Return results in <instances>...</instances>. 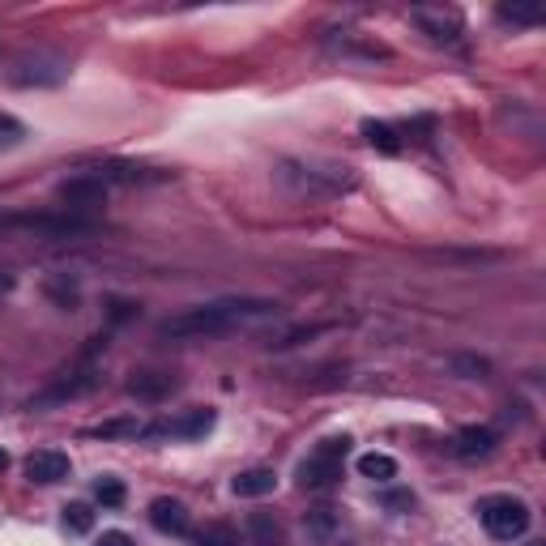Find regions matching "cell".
<instances>
[{"label": "cell", "instance_id": "obj_1", "mask_svg": "<svg viewBox=\"0 0 546 546\" xmlns=\"http://www.w3.org/2000/svg\"><path fill=\"white\" fill-rule=\"evenodd\" d=\"M273 312L269 299H214V303H197V308H184L167 316L158 325V337L167 342H205V337H218V333H231L248 320H261Z\"/></svg>", "mask_w": 546, "mask_h": 546}, {"label": "cell", "instance_id": "obj_2", "mask_svg": "<svg viewBox=\"0 0 546 546\" xmlns=\"http://www.w3.org/2000/svg\"><path fill=\"white\" fill-rule=\"evenodd\" d=\"M273 180H278L286 192H295V197H337V192H346L355 184V175L337 163H303V158H286V163L273 167Z\"/></svg>", "mask_w": 546, "mask_h": 546}, {"label": "cell", "instance_id": "obj_3", "mask_svg": "<svg viewBox=\"0 0 546 546\" xmlns=\"http://www.w3.org/2000/svg\"><path fill=\"white\" fill-rule=\"evenodd\" d=\"M346 448L350 440H325L316 444L308 457L299 461V487L303 491H320V487H333L337 478H342V465H346Z\"/></svg>", "mask_w": 546, "mask_h": 546}, {"label": "cell", "instance_id": "obj_4", "mask_svg": "<svg viewBox=\"0 0 546 546\" xmlns=\"http://www.w3.org/2000/svg\"><path fill=\"white\" fill-rule=\"evenodd\" d=\"M478 521H483V529L491 538L512 542L529 529V508L521 500H512V495H491V500L478 504Z\"/></svg>", "mask_w": 546, "mask_h": 546}, {"label": "cell", "instance_id": "obj_5", "mask_svg": "<svg viewBox=\"0 0 546 546\" xmlns=\"http://www.w3.org/2000/svg\"><path fill=\"white\" fill-rule=\"evenodd\" d=\"M64 77H69V64L56 60V56H26L9 69L13 86H60Z\"/></svg>", "mask_w": 546, "mask_h": 546}, {"label": "cell", "instance_id": "obj_6", "mask_svg": "<svg viewBox=\"0 0 546 546\" xmlns=\"http://www.w3.org/2000/svg\"><path fill=\"white\" fill-rule=\"evenodd\" d=\"M214 427V410H188V414H175V419L163 423H146V440L150 436H163V440H197Z\"/></svg>", "mask_w": 546, "mask_h": 546}, {"label": "cell", "instance_id": "obj_7", "mask_svg": "<svg viewBox=\"0 0 546 546\" xmlns=\"http://www.w3.org/2000/svg\"><path fill=\"white\" fill-rule=\"evenodd\" d=\"M94 389V367H77V372H64L60 380H52L43 393L30 397V410H43V406H56V401H69V397H82Z\"/></svg>", "mask_w": 546, "mask_h": 546}, {"label": "cell", "instance_id": "obj_8", "mask_svg": "<svg viewBox=\"0 0 546 546\" xmlns=\"http://www.w3.org/2000/svg\"><path fill=\"white\" fill-rule=\"evenodd\" d=\"M107 197V184L99 175H73V180L60 184V201L73 205V210H90V205H103Z\"/></svg>", "mask_w": 546, "mask_h": 546}, {"label": "cell", "instance_id": "obj_9", "mask_svg": "<svg viewBox=\"0 0 546 546\" xmlns=\"http://www.w3.org/2000/svg\"><path fill=\"white\" fill-rule=\"evenodd\" d=\"M26 478L30 483L52 487V483H60V478H69V457L56 453V448H39V453L26 457Z\"/></svg>", "mask_w": 546, "mask_h": 546}, {"label": "cell", "instance_id": "obj_10", "mask_svg": "<svg viewBox=\"0 0 546 546\" xmlns=\"http://www.w3.org/2000/svg\"><path fill=\"white\" fill-rule=\"evenodd\" d=\"M414 22H419L436 43H457V35H461V13L457 9H414Z\"/></svg>", "mask_w": 546, "mask_h": 546}, {"label": "cell", "instance_id": "obj_11", "mask_svg": "<svg viewBox=\"0 0 546 546\" xmlns=\"http://www.w3.org/2000/svg\"><path fill=\"white\" fill-rule=\"evenodd\" d=\"M150 521L158 534H188V508L180 500H167V495L150 504Z\"/></svg>", "mask_w": 546, "mask_h": 546}, {"label": "cell", "instance_id": "obj_12", "mask_svg": "<svg viewBox=\"0 0 546 546\" xmlns=\"http://www.w3.org/2000/svg\"><path fill=\"white\" fill-rule=\"evenodd\" d=\"M273 487H278V474L265 470V465H256V470H244L239 478H231V491L239 495V500H261V495H273Z\"/></svg>", "mask_w": 546, "mask_h": 546}, {"label": "cell", "instance_id": "obj_13", "mask_svg": "<svg viewBox=\"0 0 546 546\" xmlns=\"http://www.w3.org/2000/svg\"><path fill=\"white\" fill-rule=\"evenodd\" d=\"M171 389H175V376H167V372H133V380H128V393L141 401H158Z\"/></svg>", "mask_w": 546, "mask_h": 546}, {"label": "cell", "instance_id": "obj_14", "mask_svg": "<svg viewBox=\"0 0 546 546\" xmlns=\"http://www.w3.org/2000/svg\"><path fill=\"white\" fill-rule=\"evenodd\" d=\"M495 453V431L491 427H465L457 436V457L474 461V457H491Z\"/></svg>", "mask_w": 546, "mask_h": 546}, {"label": "cell", "instance_id": "obj_15", "mask_svg": "<svg viewBox=\"0 0 546 546\" xmlns=\"http://www.w3.org/2000/svg\"><path fill=\"white\" fill-rule=\"evenodd\" d=\"M303 529H308V538H312L316 546H329L337 534H342V525H337L333 508H312L308 517H303Z\"/></svg>", "mask_w": 546, "mask_h": 546}, {"label": "cell", "instance_id": "obj_16", "mask_svg": "<svg viewBox=\"0 0 546 546\" xmlns=\"http://www.w3.org/2000/svg\"><path fill=\"white\" fill-rule=\"evenodd\" d=\"M359 474L372 478V483H393V478H397V461L389 453H363L359 457Z\"/></svg>", "mask_w": 546, "mask_h": 546}, {"label": "cell", "instance_id": "obj_17", "mask_svg": "<svg viewBox=\"0 0 546 546\" xmlns=\"http://www.w3.org/2000/svg\"><path fill=\"white\" fill-rule=\"evenodd\" d=\"M500 18L512 26H534V22H542V0H512V5H500Z\"/></svg>", "mask_w": 546, "mask_h": 546}, {"label": "cell", "instance_id": "obj_18", "mask_svg": "<svg viewBox=\"0 0 546 546\" xmlns=\"http://www.w3.org/2000/svg\"><path fill=\"white\" fill-rule=\"evenodd\" d=\"M192 542H197V546H244V542H239L235 529H231V525H222V521L201 525L197 534H192Z\"/></svg>", "mask_w": 546, "mask_h": 546}, {"label": "cell", "instance_id": "obj_19", "mask_svg": "<svg viewBox=\"0 0 546 546\" xmlns=\"http://www.w3.org/2000/svg\"><path fill=\"white\" fill-rule=\"evenodd\" d=\"M363 133H367V141L380 150V154H397L401 150V141H397V128H389V124H376V120H367L363 124Z\"/></svg>", "mask_w": 546, "mask_h": 546}, {"label": "cell", "instance_id": "obj_20", "mask_svg": "<svg viewBox=\"0 0 546 546\" xmlns=\"http://www.w3.org/2000/svg\"><path fill=\"white\" fill-rule=\"evenodd\" d=\"M47 295L60 299V308H73L77 295H82V291H77V282H73V278H64V273H60V278H47Z\"/></svg>", "mask_w": 546, "mask_h": 546}, {"label": "cell", "instance_id": "obj_21", "mask_svg": "<svg viewBox=\"0 0 546 546\" xmlns=\"http://www.w3.org/2000/svg\"><path fill=\"white\" fill-rule=\"evenodd\" d=\"M99 436H133V440H146V423H141V419H116V423H103Z\"/></svg>", "mask_w": 546, "mask_h": 546}, {"label": "cell", "instance_id": "obj_22", "mask_svg": "<svg viewBox=\"0 0 546 546\" xmlns=\"http://www.w3.org/2000/svg\"><path fill=\"white\" fill-rule=\"evenodd\" d=\"M94 495H99V504L120 508V504H124V483H120V478H99V487H94Z\"/></svg>", "mask_w": 546, "mask_h": 546}, {"label": "cell", "instance_id": "obj_23", "mask_svg": "<svg viewBox=\"0 0 546 546\" xmlns=\"http://www.w3.org/2000/svg\"><path fill=\"white\" fill-rule=\"evenodd\" d=\"M64 525H69L73 534H86V529L94 525V512L86 504H69V508H64Z\"/></svg>", "mask_w": 546, "mask_h": 546}, {"label": "cell", "instance_id": "obj_24", "mask_svg": "<svg viewBox=\"0 0 546 546\" xmlns=\"http://www.w3.org/2000/svg\"><path fill=\"white\" fill-rule=\"evenodd\" d=\"M26 137V128L13 120V116H0V146H18V141Z\"/></svg>", "mask_w": 546, "mask_h": 546}, {"label": "cell", "instance_id": "obj_25", "mask_svg": "<svg viewBox=\"0 0 546 546\" xmlns=\"http://www.w3.org/2000/svg\"><path fill=\"white\" fill-rule=\"evenodd\" d=\"M94 546H133V538H128L124 529H107V534H103L99 542H94Z\"/></svg>", "mask_w": 546, "mask_h": 546}, {"label": "cell", "instance_id": "obj_26", "mask_svg": "<svg viewBox=\"0 0 546 546\" xmlns=\"http://www.w3.org/2000/svg\"><path fill=\"white\" fill-rule=\"evenodd\" d=\"M5 465H9V453H5V448H0V470H5Z\"/></svg>", "mask_w": 546, "mask_h": 546}]
</instances>
